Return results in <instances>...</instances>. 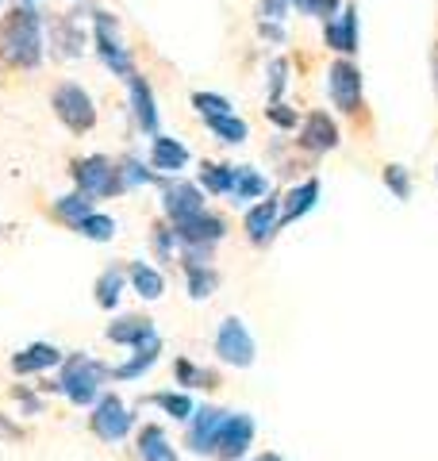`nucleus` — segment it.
<instances>
[{"instance_id":"nucleus-1","label":"nucleus","mask_w":438,"mask_h":461,"mask_svg":"<svg viewBox=\"0 0 438 461\" xmlns=\"http://www.w3.org/2000/svg\"><path fill=\"white\" fill-rule=\"evenodd\" d=\"M0 58L20 69H35L42 62V16L35 5H20L0 20Z\"/></svg>"},{"instance_id":"nucleus-2","label":"nucleus","mask_w":438,"mask_h":461,"mask_svg":"<svg viewBox=\"0 0 438 461\" xmlns=\"http://www.w3.org/2000/svg\"><path fill=\"white\" fill-rule=\"evenodd\" d=\"M112 377L108 366H100L89 354H69L62 357V377H58V388L62 396L73 400L78 408H93V403L105 396V381Z\"/></svg>"},{"instance_id":"nucleus-3","label":"nucleus","mask_w":438,"mask_h":461,"mask_svg":"<svg viewBox=\"0 0 438 461\" xmlns=\"http://www.w3.org/2000/svg\"><path fill=\"white\" fill-rule=\"evenodd\" d=\"M93 42H96V54L115 77L131 81L135 77V62H131V50L123 47L120 39V23H115L112 12H96L93 16Z\"/></svg>"},{"instance_id":"nucleus-4","label":"nucleus","mask_w":438,"mask_h":461,"mask_svg":"<svg viewBox=\"0 0 438 461\" xmlns=\"http://www.w3.org/2000/svg\"><path fill=\"white\" fill-rule=\"evenodd\" d=\"M50 108L54 115L62 120L73 135H85V131H93L96 127V104H93V96L81 89V85H73V81H62L54 89L50 96Z\"/></svg>"},{"instance_id":"nucleus-5","label":"nucleus","mask_w":438,"mask_h":461,"mask_svg":"<svg viewBox=\"0 0 438 461\" xmlns=\"http://www.w3.org/2000/svg\"><path fill=\"white\" fill-rule=\"evenodd\" d=\"M73 181H78L81 193H89L93 200L100 196H120L123 189V177H120V166L105 154H89L81 162H73Z\"/></svg>"},{"instance_id":"nucleus-6","label":"nucleus","mask_w":438,"mask_h":461,"mask_svg":"<svg viewBox=\"0 0 438 461\" xmlns=\"http://www.w3.org/2000/svg\"><path fill=\"white\" fill-rule=\"evenodd\" d=\"M215 357L224 366H235V369H251L254 357H258V346H254V335L239 315H227L224 323L215 330Z\"/></svg>"},{"instance_id":"nucleus-7","label":"nucleus","mask_w":438,"mask_h":461,"mask_svg":"<svg viewBox=\"0 0 438 461\" xmlns=\"http://www.w3.org/2000/svg\"><path fill=\"white\" fill-rule=\"evenodd\" d=\"M89 427L100 442H123L131 435V427H135V415H131L127 403L115 396V393H105L96 403H93V415H89Z\"/></svg>"},{"instance_id":"nucleus-8","label":"nucleus","mask_w":438,"mask_h":461,"mask_svg":"<svg viewBox=\"0 0 438 461\" xmlns=\"http://www.w3.org/2000/svg\"><path fill=\"white\" fill-rule=\"evenodd\" d=\"M361 93H365L361 69L350 62V58L331 62V69H327V96H331V104L339 112H346V115H354L361 108Z\"/></svg>"},{"instance_id":"nucleus-9","label":"nucleus","mask_w":438,"mask_h":461,"mask_svg":"<svg viewBox=\"0 0 438 461\" xmlns=\"http://www.w3.org/2000/svg\"><path fill=\"white\" fill-rule=\"evenodd\" d=\"M162 212L169 215V223H181L188 215L204 212V189L185 177H162Z\"/></svg>"},{"instance_id":"nucleus-10","label":"nucleus","mask_w":438,"mask_h":461,"mask_svg":"<svg viewBox=\"0 0 438 461\" xmlns=\"http://www.w3.org/2000/svg\"><path fill=\"white\" fill-rule=\"evenodd\" d=\"M227 408H215V403H204V408L193 411L188 420V435H185V446L193 454H215V442H219V430L227 423Z\"/></svg>"},{"instance_id":"nucleus-11","label":"nucleus","mask_w":438,"mask_h":461,"mask_svg":"<svg viewBox=\"0 0 438 461\" xmlns=\"http://www.w3.org/2000/svg\"><path fill=\"white\" fill-rule=\"evenodd\" d=\"M254 420L246 411H231L224 430H219V442H215V457L219 461H242L246 450L254 446Z\"/></svg>"},{"instance_id":"nucleus-12","label":"nucleus","mask_w":438,"mask_h":461,"mask_svg":"<svg viewBox=\"0 0 438 461\" xmlns=\"http://www.w3.org/2000/svg\"><path fill=\"white\" fill-rule=\"evenodd\" d=\"M173 235H178L181 247H215V242L227 235V223L219 220L215 212L204 208L196 215H188V220L173 223Z\"/></svg>"},{"instance_id":"nucleus-13","label":"nucleus","mask_w":438,"mask_h":461,"mask_svg":"<svg viewBox=\"0 0 438 461\" xmlns=\"http://www.w3.org/2000/svg\"><path fill=\"white\" fill-rule=\"evenodd\" d=\"M246 239L254 242V247H266V242L281 230V196H269V200H258V204L246 208Z\"/></svg>"},{"instance_id":"nucleus-14","label":"nucleus","mask_w":438,"mask_h":461,"mask_svg":"<svg viewBox=\"0 0 438 461\" xmlns=\"http://www.w3.org/2000/svg\"><path fill=\"white\" fill-rule=\"evenodd\" d=\"M188 166V147L173 135H151V169L158 177H181Z\"/></svg>"},{"instance_id":"nucleus-15","label":"nucleus","mask_w":438,"mask_h":461,"mask_svg":"<svg viewBox=\"0 0 438 461\" xmlns=\"http://www.w3.org/2000/svg\"><path fill=\"white\" fill-rule=\"evenodd\" d=\"M339 123L331 120V112H312L308 120H304L300 127V147L304 150H312V154H327L339 147Z\"/></svg>"},{"instance_id":"nucleus-16","label":"nucleus","mask_w":438,"mask_h":461,"mask_svg":"<svg viewBox=\"0 0 438 461\" xmlns=\"http://www.w3.org/2000/svg\"><path fill=\"white\" fill-rule=\"evenodd\" d=\"M324 39L331 50L339 54H358V8L354 5H342V12L334 16L331 23H324Z\"/></svg>"},{"instance_id":"nucleus-17","label":"nucleus","mask_w":438,"mask_h":461,"mask_svg":"<svg viewBox=\"0 0 438 461\" xmlns=\"http://www.w3.org/2000/svg\"><path fill=\"white\" fill-rule=\"evenodd\" d=\"M62 350H58L54 342H32L27 350H20L16 357H12V369L20 373V377H32V373H47L54 366H62Z\"/></svg>"},{"instance_id":"nucleus-18","label":"nucleus","mask_w":438,"mask_h":461,"mask_svg":"<svg viewBox=\"0 0 438 461\" xmlns=\"http://www.w3.org/2000/svg\"><path fill=\"white\" fill-rule=\"evenodd\" d=\"M131 115H135V127L146 135H158V100L151 93V85H146V77H131Z\"/></svg>"},{"instance_id":"nucleus-19","label":"nucleus","mask_w":438,"mask_h":461,"mask_svg":"<svg viewBox=\"0 0 438 461\" xmlns=\"http://www.w3.org/2000/svg\"><path fill=\"white\" fill-rule=\"evenodd\" d=\"M315 204H319V177H308V181L292 185V189L285 193V200H281V227L297 223L300 215H308Z\"/></svg>"},{"instance_id":"nucleus-20","label":"nucleus","mask_w":438,"mask_h":461,"mask_svg":"<svg viewBox=\"0 0 438 461\" xmlns=\"http://www.w3.org/2000/svg\"><path fill=\"white\" fill-rule=\"evenodd\" d=\"M151 339H158V330H154V323L146 320V315H123V320H115L108 327V342L127 346V350H135V346L151 342Z\"/></svg>"},{"instance_id":"nucleus-21","label":"nucleus","mask_w":438,"mask_h":461,"mask_svg":"<svg viewBox=\"0 0 438 461\" xmlns=\"http://www.w3.org/2000/svg\"><path fill=\"white\" fill-rule=\"evenodd\" d=\"M139 457L142 461H181L178 457V446L169 442V435L158 423H146L142 430H139Z\"/></svg>"},{"instance_id":"nucleus-22","label":"nucleus","mask_w":438,"mask_h":461,"mask_svg":"<svg viewBox=\"0 0 438 461\" xmlns=\"http://www.w3.org/2000/svg\"><path fill=\"white\" fill-rule=\"evenodd\" d=\"M158 354H162V339H151V342L135 346L127 362L112 369V377H115V381H135V377H142V373L158 362Z\"/></svg>"},{"instance_id":"nucleus-23","label":"nucleus","mask_w":438,"mask_h":461,"mask_svg":"<svg viewBox=\"0 0 438 461\" xmlns=\"http://www.w3.org/2000/svg\"><path fill=\"white\" fill-rule=\"evenodd\" d=\"M127 281L142 300H162V293H166V277L151 262H131L127 266Z\"/></svg>"},{"instance_id":"nucleus-24","label":"nucleus","mask_w":438,"mask_h":461,"mask_svg":"<svg viewBox=\"0 0 438 461\" xmlns=\"http://www.w3.org/2000/svg\"><path fill=\"white\" fill-rule=\"evenodd\" d=\"M266 193H269V181L254 166H235V185H231V200L235 204H251V200H261Z\"/></svg>"},{"instance_id":"nucleus-25","label":"nucleus","mask_w":438,"mask_h":461,"mask_svg":"<svg viewBox=\"0 0 438 461\" xmlns=\"http://www.w3.org/2000/svg\"><path fill=\"white\" fill-rule=\"evenodd\" d=\"M204 123H208V131H212L219 142H227V147H239V142L251 139V127H246V120H239L235 112L212 115V120H204Z\"/></svg>"},{"instance_id":"nucleus-26","label":"nucleus","mask_w":438,"mask_h":461,"mask_svg":"<svg viewBox=\"0 0 438 461\" xmlns=\"http://www.w3.org/2000/svg\"><path fill=\"white\" fill-rule=\"evenodd\" d=\"M123 285H127V273L120 266H108L96 277V304L105 312H112L115 304H120V296H123Z\"/></svg>"},{"instance_id":"nucleus-27","label":"nucleus","mask_w":438,"mask_h":461,"mask_svg":"<svg viewBox=\"0 0 438 461\" xmlns=\"http://www.w3.org/2000/svg\"><path fill=\"white\" fill-rule=\"evenodd\" d=\"M235 185V166H219V162H204L200 166V189L212 196H231Z\"/></svg>"},{"instance_id":"nucleus-28","label":"nucleus","mask_w":438,"mask_h":461,"mask_svg":"<svg viewBox=\"0 0 438 461\" xmlns=\"http://www.w3.org/2000/svg\"><path fill=\"white\" fill-rule=\"evenodd\" d=\"M89 212H93V196L81 193V189H73V193H66V196L54 200V215H58V220H66L69 227L78 223V220H85Z\"/></svg>"},{"instance_id":"nucleus-29","label":"nucleus","mask_w":438,"mask_h":461,"mask_svg":"<svg viewBox=\"0 0 438 461\" xmlns=\"http://www.w3.org/2000/svg\"><path fill=\"white\" fill-rule=\"evenodd\" d=\"M73 230H78V235H85L89 242H112V239H115V220H112V215L89 212L85 220L73 223Z\"/></svg>"},{"instance_id":"nucleus-30","label":"nucleus","mask_w":438,"mask_h":461,"mask_svg":"<svg viewBox=\"0 0 438 461\" xmlns=\"http://www.w3.org/2000/svg\"><path fill=\"white\" fill-rule=\"evenodd\" d=\"M185 277H188V296L193 300H208L219 288V273L212 266H185Z\"/></svg>"},{"instance_id":"nucleus-31","label":"nucleus","mask_w":438,"mask_h":461,"mask_svg":"<svg viewBox=\"0 0 438 461\" xmlns=\"http://www.w3.org/2000/svg\"><path fill=\"white\" fill-rule=\"evenodd\" d=\"M154 403L169 415V420H181V423H188L193 420V411H196V403H193L188 393H154Z\"/></svg>"},{"instance_id":"nucleus-32","label":"nucleus","mask_w":438,"mask_h":461,"mask_svg":"<svg viewBox=\"0 0 438 461\" xmlns=\"http://www.w3.org/2000/svg\"><path fill=\"white\" fill-rule=\"evenodd\" d=\"M173 373H178V384H185V388H215V373L193 366L188 357H178Z\"/></svg>"},{"instance_id":"nucleus-33","label":"nucleus","mask_w":438,"mask_h":461,"mask_svg":"<svg viewBox=\"0 0 438 461\" xmlns=\"http://www.w3.org/2000/svg\"><path fill=\"white\" fill-rule=\"evenodd\" d=\"M120 177H123V189H142V185H162V177L151 169V166H142L139 158H127V162L120 166Z\"/></svg>"},{"instance_id":"nucleus-34","label":"nucleus","mask_w":438,"mask_h":461,"mask_svg":"<svg viewBox=\"0 0 438 461\" xmlns=\"http://www.w3.org/2000/svg\"><path fill=\"white\" fill-rule=\"evenodd\" d=\"M292 5L300 8V16H308V20H324V23H331V20L342 12V0H292Z\"/></svg>"},{"instance_id":"nucleus-35","label":"nucleus","mask_w":438,"mask_h":461,"mask_svg":"<svg viewBox=\"0 0 438 461\" xmlns=\"http://www.w3.org/2000/svg\"><path fill=\"white\" fill-rule=\"evenodd\" d=\"M381 181H385V189H388L392 196H397V200H407V196H412V173H407L404 166H397V162L385 166Z\"/></svg>"},{"instance_id":"nucleus-36","label":"nucleus","mask_w":438,"mask_h":461,"mask_svg":"<svg viewBox=\"0 0 438 461\" xmlns=\"http://www.w3.org/2000/svg\"><path fill=\"white\" fill-rule=\"evenodd\" d=\"M54 42H58V47H62V54L66 58H78L81 54V32H78V27H73L69 20H54Z\"/></svg>"},{"instance_id":"nucleus-37","label":"nucleus","mask_w":438,"mask_h":461,"mask_svg":"<svg viewBox=\"0 0 438 461\" xmlns=\"http://www.w3.org/2000/svg\"><path fill=\"white\" fill-rule=\"evenodd\" d=\"M193 108L204 115V120H212V115H227L231 112V100L219 96V93H193Z\"/></svg>"},{"instance_id":"nucleus-38","label":"nucleus","mask_w":438,"mask_h":461,"mask_svg":"<svg viewBox=\"0 0 438 461\" xmlns=\"http://www.w3.org/2000/svg\"><path fill=\"white\" fill-rule=\"evenodd\" d=\"M266 120H269L273 127H281V131H292V127H300V115L292 112L285 100H273V104L266 108Z\"/></svg>"},{"instance_id":"nucleus-39","label":"nucleus","mask_w":438,"mask_h":461,"mask_svg":"<svg viewBox=\"0 0 438 461\" xmlns=\"http://www.w3.org/2000/svg\"><path fill=\"white\" fill-rule=\"evenodd\" d=\"M285 85H288V62H285V58H273V62H269V104H273V100H281Z\"/></svg>"},{"instance_id":"nucleus-40","label":"nucleus","mask_w":438,"mask_h":461,"mask_svg":"<svg viewBox=\"0 0 438 461\" xmlns=\"http://www.w3.org/2000/svg\"><path fill=\"white\" fill-rule=\"evenodd\" d=\"M285 12H288V0H261V5H258V16L269 20V23H281Z\"/></svg>"},{"instance_id":"nucleus-41","label":"nucleus","mask_w":438,"mask_h":461,"mask_svg":"<svg viewBox=\"0 0 438 461\" xmlns=\"http://www.w3.org/2000/svg\"><path fill=\"white\" fill-rule=\"evenodd\" d=\"M173 247H178V235H173V227H158L154 230V250L162 254V258H169Z\"/></svg>"},{"instance_id":"nucleus-42","label":"nucleus","mask_w":438,"mask_h":461,"mask_svg":"<svg viewBox=\"0 0 438 461\" xmlns=\"http://www.w3.org/2000/svg\"><path fill=\"white\" fill-rule=\"evenodd\" d=\"M258 32H261V39H273V42H285V27H281V23H269V20H258Z\"/></svg>"},{"instance_id":"nucleus-43","label":"nucleus","mask_w":438,"mask_h":461,"mask_svg":"<svg viewBox=\"0 0 438 461\" xmlns=\"http://www.w3.org/2000/svg\"><path fill=\"white\" fill-rule=\"evenodd\" d=\"M431 69H434V96H438V42H434V50H431Z\"/></svg>"},{"instance_id":"nucleus-44","label":"nucleus","mask_w":438,"mask_h":461,"mask_svg":"<svg viewBox=\"0 0 438 461\" xmlns=\"http://www.w3.org/2000/svg\"><path fill=\"white\" fill-rule=\"evenodd\" d=\"M254 461H285V457H281V454H258Z\"/></svg>"},{"instance_id":"nucleus-45","label":"nucleus","mask_w":438,"mask_h":461,"mask_svg":"<svg viewBox=\"0 0 438 461\" xmlns=\"http://www.w3.org/2000/svg\"><path fill=\"white\" fill-rule=\"evenodd\" d=\"M434 181H438V166H434Z\"/></svg>"},{"instance_id":"nucleus-46","label":"nucleus","mask_w":438,"mask_h":461,"mask_svg":"<svg viewBox=\"0 0 438 461\" xmlns=\"http://www.w3.org/2000/svg\"><path fill=\"white\" fill-rule=\"evenodd\" d=\"M23 5H35V0H23Z\"/></svg>"},{"instance_id":"nucleus-47","label":"nucleus","mask_w":438,"mask_h":461,"mask_svg":"<svg viewBox=\"0 0 438 461\" xmlns=\"http://www.w3.org/2000/svg\"><path fill=\"white\" fill-rule=\"evenodd\" d=\"M0 5H5V0H0Z\"/></svg>"}]
</instances>
